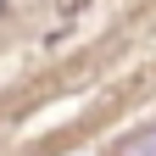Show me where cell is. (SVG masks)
I'll list each match as a JSON object with an SVG mask.
<instances>
[{
    "label": "cell",
    "mask_w": 156,
    "mask_h": 156,
    "mask_svg": "<svg viewBox=\"0 0 156 156\" xmlns=\"http://www.w3.org/2000/svg\"><path fill=\"white\" fill-rule=\"evenodd\" d=\"M117 156H156V123H151V128H140V134H128Z\"/></svg>",
    "instance_id": "obj_1"
},
{
    "label": "cell",
    "mask_w": 156,
    "mask_h": 156,
    "mask_svg": "<svg viewBox=\"0 0 156 156\" xmlns=\"http://www.w3.org/2000/svg\"><path fill=\"white\" fill-rule=\"evenodd\" d=\"M78 11H89V0H56V17H62V23H73Z\"/></svg>",
    "instance_id": "obj_2"
}]
</instances>
